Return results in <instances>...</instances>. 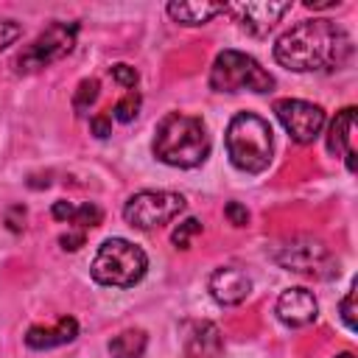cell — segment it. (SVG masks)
<instances>
[{
    "label": "cell",
    "instance_id": "obj_20",
    "mask_svg": "<svg viewBox=\"0 0 358 358\" xmlns=\"http://www.w3.org/2000/svg\"><path fill=\"white\" fill-rule=\"evenodd\" d=\"M137 112H140V95L131 90V92H126V95L115 103L112 117H115V120H120V123H131V120L137 117Z\"/></svg>",
    "mask_w": 358,
    "mask_h": 358
},
{
    "label": "cell",
    "instance_id": "obj_5",
    "mask_svg": "<svg viewBox=\"0 0 358 358\" xmlns=\"http://www.w3.org/2000/svg\"><path fill=\"white\" fill-rule=\"evenodd\" d=\"M210 87L215 92H271L274 78L246 53L241 50H221L210 67Z\"/></svg>",
    "mask_w": 358,
    "mask_h": 358
},
{
    "label": "cell",
    "instance_id": "obj_18",
    "mask_svg": "<svg viewBox=\"0 0 358 358\" xmlns=\"http://www.w3.org/2000/svg\"><path fill=\"white\" fill-rule=\"evenodd\" d=\"M145 344L148 338L143 330H123L109 341V355L112 358H143Z\"/></svg>",
    "mask_w": 358,
    "mask_h": 358
},
{
    "label": "cell",
    "instance_id": "obj_1",
    "mask_svg": "<svg viewBox=\"0 0 358 358\" xmlns=\"http://www.w3.org/2000/svg\"><path fill=\"white\" fill-rule=\"evenodd\" d=\"M352 56L350 34L330 20H302L274 45V59L294 73L336 70Z\"/></svg>",
    "mask_w": 358,
    "mask_h": 358
},
{
    "label": "cell",
    "instance_id": "obj_4",
    "mask_svg": "<svg viewBox=\"0 0 358 358\" xmlns=\"http://www.w3.org/2000/svg\"><path fill=\"white\" fill-rule=\"evenodd\" d=\"M145 268H148V257L140 246H134L126 238H106L95 252L90 274L101 285L131 288L145 277Z\"/></svg>",
    "mask_w": 358,
    "mask_h": 358
},
{
    "label": "cell",
    "instance_id": "obj_22",
    "mask_svg": "<svg viewBox=\"0 0 358 358\" xmlns=\"http://www.w3.org/2000/svg\"><path fill=\"white\" fill-rule=\"evenodd\" d=\"M112 78H115L120 87L134 90V84H137V70H134L131 64H115V67H112Z\"/></svg>",
    "mask_w": 358,
    "mask_h": 358
},
{
    "label": "cell",
    "instance_id": "obj_27",
    "mask_svg": "<svg viewBox=\"0 0 358 358\" xmlns=\"http://www.w3.org/2000/svg\"><path fill=\"white\" fill-rule=\"evenodd\" d=\"M59 243H62V249H70V252H76L78 246H84V229L62 235V238H59Z\"/></svg>",
    "mask_w": 358,
    "mask_h": 358
},
{
    "label": "cell",
    "instance_id": "obj_19",
    "mask_svg": "<svg viewBox=\"0 0 358 358\" xmlns=\"http://www.w3.org/2000/svg\"><path fill=\"white\" fill-rule=\"evenodd\" d=\"M98 90H101L98 78H84L78 84V90L73 92V109H76V115H87L90 112V106L98 101Z\"/></svg>",
    "mask_w": 358,
    "mask_h": 358
},
{
    "label": "cell",
    "instance_id": "obj_23",
    "mask_svg": "<svg viewBox=\"0 0 358 358\" xmlns=\"http://www.w3.org/2000/svg\"><path fill=\"white\" fill-rule=\"evenodd\" d=\"M338 310H341L344 324H347L350 330H355V285H350V291H347V296L341 299Z\"/></svg>",
    "mask_w": 358,
    "mask_h": 358
},
{
    "label": "cell",
    "instance_id": "obj_25",
    "mask_svg": "<svg viewBox=\"0 0 358 358\" xmlns=\"http://www.w3.org/2000/svg\"><path fill=\"white\" fill-rule=\"evenodd\" d=\"M20 39V25L14 20H0V50Z\"/></svg>",
    "mask_w": 358,
    "mask_h": 358
},
{
    "label": "cell",
    "instance_id": "obj_28",
    "mask_svg": "<svg viewBox=\"0 0 358 358\" xmlns=\"http://www.w3.org/2000/svg\"><path fill=\"white\" fill-rule=\"evenodd\" d=\"M305 6L308 8H333L336 3L333 0H305Z\"/></svg>",
    "mask_w": 358,
    "mask_h": 358
},
{
    "label": "cell",
    "instance_id": "obj_2",
    "mask_svg": "<svg viewBox=\"0 0 358 358\" xmlns=\"http://www.w3.org/2000/svg\"><path fill=\"white\" fill-rule=\"evenodd\" d=\"M154 154L159 162L173 168H196L210 154V137L201 117L168 112L157 123L154 134Z\"/></svg>",
    "mask_w": 358,
    "mask_h": 358
},
{
    "label": "cell",
    "instance_id": "obj_8",
    "mask_svg": "<svg viewBox=\"0 0 358 358\" xmlns=\"http://www.w3.org/2000/svg\"><path fill=\"white\" fill-rule=\"evenodd\" d=\"M78 36V25L76 22H50L20 56H17V70L20 73H34L42 70L59 59H64Z\"/></svg>",
    "mask_w": 358,
    "mask_h": 358
},
{
    "label": "cell",
    "instance_id": "obj_14",
    "mask_svg": "<svg viewBox=\"0 0 358 358\" xmlns=\"http://www.w3.org/2000/svg\"><path fill=\"white\" fill-rule=\"evenodd\" d=\"M352 137H355V106L341 109L327 131V151L333 157H344L347 168L355 171V148H352Z\"/></svg>",
    "mask_w": 358,
    "mask_h": 358
},
{
    "label": "cell",
    "instance_id": "obj_12",
    "mask_svg": "<svg viewBox=\"0 0 358 358\" xmlns=\"http://www.w3.org/2000/svg\"><path fill=\"white\" fill-rule=\"evenodd\" d=\"M319 305L308 288H285L277 299V319L288 327H305L316 322Z\"/></svg>",
    "mask_w": 358,
    "mask_h": 358
},
{
    "label": "cell",
    "instance_id": "obj_7",
    "mask_svg": "<svg viewBox=\"0 0 358 358\" xmlns=\"http://www.w3.org/2000/svg\"><path fill=\"white\" fill-rule=\"evenodd\" d=\"M182 210H185V196L182 193H173V190H143V193H134L126 201L123 218H126L129 227L157 229L162 224H171Z\"/></svg>",
    "mask_w": 358,
    "mask_h": 358
},
{
    "label": "cell",
    "instance_id": "obj_24",
    "mask_svg": "<svg viewBox=\"0 0 358 358\" xmlns=\"http://www.w3.org/2000/svg\"><path fill=\"white\" fill-rule=\"evenodd\" d=\"M224 215H227L229 224H235V227H246V221H249V210H246L241 201H229V204L224 207Z\"/></svg>",
    "mask_w": 358,
    "mask_h": 358
},
{
    "label": "cell",
    "instance_id": "obj_29",
    "mask_svg": "<svg viewBox=\"0 0 358 358\" xmlns=\"http://www.w3.org/2000/svg\"><path fill=\"white\" fill-rule=\"evenodd\" d=\"M336 358H355L352 352H341V355H336Z\"/></svg>",
    "mask_w": 358,
    "mask_h": 358
},
{
    "label": "cell",
    "instance_id": "obj_6",
    "mask_svg": "<svg viewBox=\"0 0 358 358\" xmlns=\"http://www.w3.org/2000/svg\"><path fill=\"white\" fill-rule=\"evenodd\" d=\"M271 260L288 271L310 274V277H333L338 274V263L330 255V249L310 238V235H294L271 249Z\"/></svg>",
    "mask_w": 358,
    "mask_h": 358
},
{
    "label": "cell",
    "instance_id": "obj_21",
    "mask_svg": "<svg viewBox=\"0 0 358 358\" xmlns=\"http://www.w3.org/2000/svg\"><path fill=\"white\" fill-rule=\"evenodd\" d=\"M199 232H201V221H199V218H185V221L171 232V243H173L176 249H187V246H190V238L199 235Z\"/></svg>",
    "mask_w": 358,
    "mask_h": 358
},
{
    "label": "cell",
    "instance_id": "obj_10",
    "mask_svg": "<svg viewBox=\"0 0 358 358\" xmlns=\"http://www.w3.org/2000/svg\"><path fill=\"white\" fill-rule=\"evenodd\" d=\"M227 11L235 14L243 31L255 36H266L280 22V17L291 11V3H235V6H227Z\"/></svg>",
    "mask_w": 358,
    "mask_h": 358
},
{
    "label": "cell",
    "instance_id": "obj_16",
    "mask_svg": "<svg viewBox=\"0 0 358 358\" xmlns=\"http://www.w3.org/2000/svg\"><path fill=\"white\" fill-rule=\"evenodd\" d=\"M224 3H168V17L182 25H204L215 14H224Z\"/></svg>",
    "mask_w": 358,
    "mask_h": 358
},
{
    "label": "cell",
    "instance_id": "obj_26",
    "mask_svg": "<svg viewBox=\"0 0 358 358\" xmlns=\"http://www.w3.org/2000/svg\"><path fill=\"white\" fill-rule=\"evenodd\" d=\"M90 126H92V134L101 137V140L112 134V117H109V115H95V117L90 120Z\"/></svg>",
    "mask_w": 358,
    "mask_h": 358
},
{
    "label": "cell",
    "instance_id": "obj_3",
    "mask_svg": "<svg viewBox=\"0 0 358 358\" xmlns=\"http://www.w3.org/2000/svg\"><path fill=\"white\" fill-rule=\"evenodd\" d=\"M227 154L243 173H263L271 162V126L255 115L241 112L227 126Z\"/></svg>",
    "mask_w": 358,
    "mask_h": 358
},
{
    "label": "cell",
    "instance_id": "obj_17",
    "mask_svg": "<svg viewBox=\"0 0 358 358\" xmlns=\"http://www.w3.org/2000/svg\"><path fill=\"white\" fill-rule=\"evenodd\" d=\"M50 213H53V218H56V221L78 224L81 229L98 227V224H101V218H103L101 207H98V204H90V201H84V204H73V201H56Z\"/></svg>",
    "mask_w": 358,
    "mask_h": 358
},
{
    "label": "cell",
    "instance_id": "obj_13",
    "mask_svg": "<svg viewBox=\"0 0 358 358\" xmlns=\"http://www.w3.org/2000/svg\"><path fill=\"white\" fill-rule=\"evenodd\" d=\"M185 355L187 358H221L224 336L213 322H193L185 330Z\"/></svg>",
    "mask_w": 358,
    "mask_h": 358
},
{
    "label": "cell",
    "instance_id": "obj_15",
    "mask_svg": "<svg viewBox=\"0 0 358 358\" xmlns=\"http://www.w3.org/2000/svg\"><path fill=\"white\" fill-rule=\"evenodd\" d=\"M78 336V322L73 316H62L53 327H28L25 333V344L31 350H50V347H62V344H70L73 338Z\"/></svg>",
    "mask_w": 358,
    "mask_h": 358
},
{
    "label": "cell",
    "instance_id": "obj_9",
    "mask_svg": "<svg viewBox=\"0 0 358 358\" xmlns=\"http://www.w3.org/2000/svg\"><path fill=\"white\" fill-rule=\"evenodd\" d=\"M274 112L280 117V123L285 126V131L291 134V140L308 145L319 137L322 126H324V109L299 98H282L274 103Z\"/></svg>",
    "mask_w": 358,
    "mask_h": 358
},
{
    "label": "cell",
    "instance_id": "obj_11",
    "mask_svg": "<svg viewBox=\"0 0 358 358\" xmlns=\"http://www.w3.org/2000/svg\"><path fill=\"white\" fill-rule=\"evenodd\" d=\"M252 291V280L238 266H221L210 274V296L218 305H241Z\"/></svg>",
    "mask_w": 358,
    "mask_h": 358
}]
</instances>
